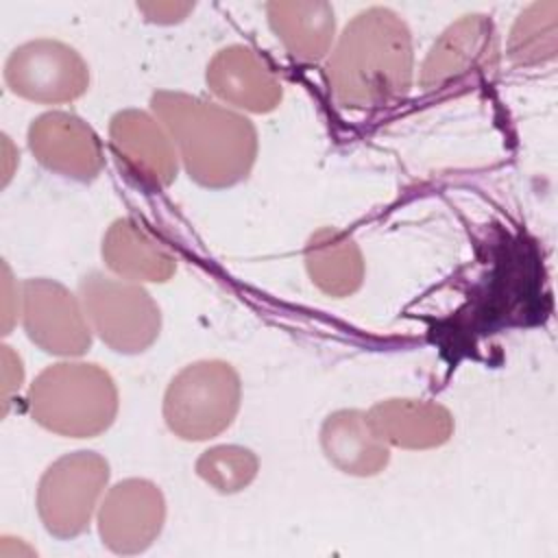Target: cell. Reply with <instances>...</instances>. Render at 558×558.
Here are the masks:
<instances>
[{
	"instance_id": "7",
	"label": "cell",
	"mask_w": 558,
	"mask_h": 558,
	"mask_svg": "<svg viewBox=\"0 0 558 558\" xmlns=\"http://www.w3.org/2000/svg\"><path fill=\"white\" fill-rule=\"evenodd\" d=\"M499 37L488 15L471 13L449 24L432 44L418 74L429 94L469 87L497 68Z\"/></svg>"
},
{
	"instance_id": "21",
	"label": "cell",
	"mask_w": 558,
	"mask_h": 558,
	"mask_svg": "<svg viewBox=\"0 0 558 558\" xmlns=\"http://www.w3.org/2000/svg\"><path fill=\"white\" fill-rule=\"evenodd\" d=\"M137 9L155 24H177L194 11V2L168 0V2H137Z\"/></svg>"
},
{
	"instance_id": "18",
	"label": "cell",
	"mask_w": 558,
	"mask_h": 558,
	"mask_svg": "<svg viewBox=\"0 0 558 558\" xmlns=\"http://www.w3.org/2000/svg\"><path fill=\"white\" fill-rule=\"evenodd\" d=\"M305 268L312 283L336 299L357 292L366 272L357 242L336 227H320L307 238Z\"/></svg>"
},
{
	"instance_id": "8",
	"label": "cell",
	"mask_w": 558,
	"mask_h": 558,
	"mask_svg": "<svg viewBox=\"0 0 558 558\" xmlns=\"http://www.w3.org/2000/svg\"><path fill=\"white\" fill-rule=\"evenodd\" d=\"M4 81L20 98L41 105H61L87 92L89 68L72 46L57 39H33L9 54Z\"/></svg>"
},
{
	"instance_id": "15",
	"label": "cell",
	"mask_w": 558,
	"mask_h": 558,
	"mask_svg": "<svg viewBox=\"0 0 558 558\" xmlns=\"http://www.w3.org/2000/svg\"><path fill=\"white\" fill-rule=\"evenodd\" d=\"M100 253L116 277L135 283H163L177 270L174 253L133 218L109 225Z\"/></svg>"
},
{
	"instance_id": "19",
	"label": "cell",
	"mask_w": 558,
	"mask_h": 558,
	"mask_svg": "<svg viewBox=\"0 0 558 558\" xmlns=\"http://www.w3.org/2000/svg\"><path fill=\"white\" fill-rule=\"evenodd\" d=\"M558 52V2L543 0L521 11L508 37V57L517 65L534 68Z\"/></svg>"
},
{
	"instance_id": "11",
	"label": "cell",
	"mask_w": 558,
	"mask_h": 558,
	"mask_svg": "<svg viewBox=\"0 0 558 558\" xmlns=\"http://www.w3.org/2000/svg\"><path fill=\"white\" fill-rule=\"evenodd\" d=\"M109 144L124 172L146 190L168 187L179 170V155L155 113L122 109L109 120Z\"/></svg>"
},
{
	"instance_id": "22",
	"label": "cell",
	"mask_w": 558,
	"mask_h": 558,
	"mask_svg": "<svg viewBox=\"0 0 558 558\" xmlns=\"http://www.w3.org/2000/svg\"><path fill=\"white\" fill-rule=\"evenodd\" d=\"M0 349H2V403H4L2 412L7 414L13 392L20 390L24 381V366L20 355L9 344H2Z\"/></svg>"
},
{
	"instance_id": "20",
	"label": "cell",
	"mask_w": 558,
	"mask_h": 558,
	"mask_svg": "<svg viewBox=\"0 0 558 558\" xmlns=\"http://www.w3.org/2000/svg\"><path fill=\"white\" fill-rule=\"evenodd\" d=\"M259 471L257 456L240 445H216L196 460V475L222 495L244 490Z\"/></svg>"
},
{
	"instance_id": "23",
	"label": "cell",
	"mask_w": 558,
	"mask_h": 558,
	"mask_svg": "<svg viewBox=\"0 0 558 558\" xmlns=\"http://www.w3.org/2000/svg\"><path fill=\"white\" fill-rule=\"evenodd\" d=\"M2 270H4V316H2L4 331H2V333H9V331H11L13 320H15V318H20V316H17V312L11 307V301H13V299H15V301H20V299H22V288H20V292L13 296V294H11V286H13V281H11V270H9V266H7V264L2 266Z\"/></svg>"
},
{
	"instance_id": "14",
	"label": "cell",
	"mask_w": 558,
	"mask_h": 558,
	"mask_svg": "<svg viewBox=\"0 0 558 558\" xmlns=\"http://www.w3.org/2000/svg\"><path fill=\"white\" fill-rule=\"evenodd\" d=\"M368 421L388 447L434 449L445 445L453 434L451 412L425 399H386L375 403Z\"/></svg>"
},
{
	"instance_id": "9",
	"label": "cell",
	"mask_w": 558,
	"mask_h": 558,
	"mask_svg": "<svg viewBox=\"0 0 558 558\" xmlns=\"http://www.w3.org/2000/svg\"><path fill=\"white\" fill-rule=\"evenodd\" d=\"M20 320L26 336L46 353L78 357L92 347V327L81 296L46 277L22 283Z\"/></svg>"
},
{
	"instance_id": "3",
	"label": "cell",
	"mask_w": 558,
	"mask_h": 558,
	"mask_svg": "<svg viewBox=\"0 0 558 558\" xmlns=\"http://www.w3.org/2000/svg\"><path fill=\"white\" fill-rule=\"evenodd\" d=\"M113 377L94 362L46 366L28 388V412L44 429L68 438H94L118 414Z\"/></svg>"
},
{
	"instance_id": "17",
	"label": "cell",
	"mask_w": 558,
	"mask_h": 558,
	"mask_svg": "<svg viewBox=\"0 0 558 558\" xmlns=\"http://www.w3.org/2000/svg\"><path fill=\"white\" fill-rule=\"evenodd\" d=\"M268 24L286 52L303 63L320 61L336 37V13L323 0H277L266 4Z\"/></svg>"
},
{
	"instance_id": "6",
	"label": "cell",
	"mask_w": 558,
	"mask_h": 558,
	"mask_svg": "<svg viewBox=\"0 0 558 558\" xmlns=\"http://www.w3.org/2000/svg\"><path fill=\"white\" fill-rule=\"evenodd\" d=\"M109 484V462L96 451H72L54 460L37 486V512L57 538L83 534Z\"/></svg>"
},
{
	"instance_id": "16",
	"label": "cell",
	"mask_w": 558,
	"mask_h": 558,
	"mask_svg": "<svg viewBox=\"0 0 558 558\" xmlns=\"http://www.w3.org/2000/svg\"><path fill=\"white\" fill-rule=\"evenodd\" d=\"M325 458L342 473L371 477L381 473L390 460V447L373 429L362 410H336L320 427Z\"/></svg>"
},
{
	"instance_id": "4",
	"label": "cell",
	"mask_w": 558,
	"mask_h": 558,
	"mask_svg": "<svg viewBox=\"0 0 558 558\" xmlns=\"http://www.w3.org/2000/svg\"><path fill=\"white\" fill-rule=\"evenodd\" d=\"M242 381L225 360H198L183 366L163 395V421L183 440H209L238 416Z\"/></svg>"
},
{
	"instance_id": "5",
	"label": "cell",
	"mask_w": 558,
	"mask_h": 558,
	"mask_svg": "<svg viewBox=\"0 0 558 558\" xmlns=\"http://www.w3.org/2000/svg\"><path fill=\"white\" fill-rule=\"evenodd\" d=\"M78 296L92 331L109 349L133 355L159 338L161 310L142 283L92 270L78 281Z\"/></svg>"
},
{
	"instance_id": "10",
	"label": "cell",
	"mask_w": 558,
	"mask_h": 558,
	"mask_svg": "<svg viewBox=\"0 0 558 558\" xmlns=\"http://www.w3.org/2000/svg\"><path fill=\"white\" fill-rule=\"evenodd\" d=\"M166 499L157 484L129 477L113 484L98 506V534L113 554H140L161 534Z\"/></svg>"
},
{
	"instance_id": "1",
	"label": "cell",
	"mask_w": 558,
	"mask_h": 558,
	"mask_svg": "<svg viewBox=\"0 0 558 558\" xmlns=\"http://www.w3.org/2000/svg\"><path fill=\"white\" fill-rule=\"evenodd\" d=\"M414 76L412 33L388 7L360 11L338 37L325 65L331 96L351 109L390 107L405 98Z\"/></svg>"
},
{
	"instance_id": "12",
	"label": "cell",
	"mask_w": 558,
	"mask_h": 558,
	"mask_svg": "<svg viewBox=\"0 0 558 558\" xmlns=\"http://www.w3.org/2000/svg\"><path fill=\"white\" fill-rule=\"evenodd\" d=\"M35 159L68 179L94 181L105 168V153L94 129L70 111H46L28 126Z\"/></svg>"
},
{
	"instance_id": "13",
	"label": "cell",
	"mask_w": 558,
	"mask_h": 558,
	"mask_svg": "<svg viewBox=\"0 0 558 558\" xmlns=\"http://www.w3.org/2000/svg\"><path fill=\"white\" fill-rule=\"evenodd\" d=\"M205 81L222 102L251 113L277 109L283 96L281 81L268 61L242 44L218 50L207 63Z\"/></svg>"
},
{
	"instance_id": "2",
	"label": "cell",
	"mask_w": 558,
	"mask_h": 558,
	"mask_svg": "<svg viewBox=\"0 0 558 558\" xmlns=\"http://www.w3.org/2000/svg\"><path fill=\"white\" fill-rule=\"evenodd\" d=\"M150 109L170 133L185 172L198 185L220 190L251 174L257 159V131L240 111L170 89L155 92Z\"/></svg>"
}]
</instances>
